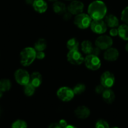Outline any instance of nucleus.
<instances>
[{
  "instance_id": "obj_29",
  "label": "nucleus",
  "mask_w": 128,
  "mask_h": 128,
  "mask_svg": "<svg viewBox=\"0 0 128 128\" xmlns=\"http://www.w3.org/2000/svg\"><path fill=\"white\" fill-rule=\"evenodd\" d=\"M105 88H104L102 85L100 84V85H98L97 86H96L95 89V91L97 94H102L104 91L105 90Z\"/></svg>"
},
{
  "instance_id": "obj_1",
  "label": "nucleus",
  "mask_w": 128,
  "mask_h": 128,
  "mask_svg": "<svg viewBox=\"0 0 128 128\" xmlns=\"http://www.w3.org/2000/svg\"><path fill=\"white\" fill-rule=\"evenodd\" d=\"M107 12L106 4L101 0H95L88 6L87 14L92 20H102Z\"/></svg>"
},
{
  "instance_id": "obj_9",
  "label": "nucleus",
  "mask_w": 128,
  "mask_h": 128,
  "mask_svg": "<svg viewBox=\"0 0 128 128\" xmlns=\"http://www.w3.org/2000/svg\"><path fill=\"white\" fill-rule=\"evenodd\" d=\"M90 29L92 31L97 34H102L106 32L107 30V26L105 21L102 20H92L90 24Z\"/></svg>"
},
{
  "instance_id": "obj_40",
  "label": "nucleus",
  "mask_w": 128,
  "mask_h": 128,
  "mask_svg": "<svg viewBox=\"0 0 128 128\" xmlns=\"http://www.w3.org/2000/svg\"><path fill=\"white\" fill-rule=\"evenodd\" d=\"M117 128V127H113V128Z\"/></svg>"
},
{
  "instance_id": "obj_30",
  "label": "nucleus",
  "mask_w": 128,
  "mask_h": 128,
  "mask_svg": "<svg viewBox=\"0 0 128 128\" xmlns=\"http://www.w3.org/2000/svg\"><path fill=\"white\" fill-rule=\"evenodd\" d=\"M45 53L43 51H36V58L38 60H43L45 58Z\"/></svg>"
},
{
  "instance_id": "obj_18",
  "label": "nucleus",
  "mask_w": 128,
  "mask_h": 128,
  "mask_svg": "<svg viewBox=\"0 0 128 128\" xmlns=\"http://www.w3.org/2000/svg\"><path fill=\"white\" fill-rule=\"evenodd\" d=\"M105 22L107 27L116 28L119 26V20L114 14H109L105 16Z\"/></svg>"
},
{
  "instance_id": "obj_22",
  "label": "nucleus",
  "mask_w": 128,
  "mask_h": 128,
  "mask_svg": "<svg viewBox=\"0 0 128 128\" xmlns=\"http://www.w3.org/2000/svg\"><path fill=\"white\" fill-rule=\"evenodd\" d=\"M11 88V82L8 79H2L0 80V91L6 92Z\"/></svg>"
},
{
  "instance_id": "obj_8",
  "label": "nucleus",
  "mask_w": 128,
  "mask_h": 128,
  "mask_svg": "<svg viewBox=\"0 0 128 128\" xmlns=\"http://www.w3.org/2000/svg\"><path fill=\"white\" fill-rule=\"evenodd\" d=\"M68 61L73 65H80L84 61V58L79 50H70L67 55Z\"/></svg>"
},
{
  "instance_id": "obj_31",
  "label": "nucleus",
  "mask_w": 128,
  "mask_h": 128,
  "mask_svg": "<svg viewBox=\"0 0 128 128\" xmlns=\"http://www.w3.org/2000/svg\"><path fill=\"white\" fill-rule=\"evenodd\" d=\"M109 34L111 36H116L118 35V30L115 28H112L109 31Z\"/></svg>"
},
{
  "instance_id": "obj_21",
  "label": "nucleus",
  "mask_w": 128,
  "mask_h": 128,
  "mask_svg": "<svg viewBox=\"0 0 128 128\" xmlns=\"http://www.w3.org/2000/svg\"><path fill=\"white\" fill-rule=\"evenodd\" d=\"M47 47L46 41L43 38L39 39L34 44V48L36 51H43Z\"/></svg>"
},
{
  "instance_id": "obj_26",
  "label": "nucleus",
  "mask_w": 128,
  "mask_h": 128,
  "mask_svg": "<svg viewBox=\"0 0 128 128\" xmlns=\"http://www.w3.org/2000/svg\"><path fill=\"white\" fill-rule=\"evenodd\" d=\"M11 128H27V123L23 120H18L12 124Z\"/></svg>"
},
{
  "instance_id": "obj_25",
  "label": "nucleus",
  "mask_w": 128,
  "mask_h": 128,
  "mask_svg": "<svg viewBox=\"0 0 128 128\" xmlns=\"http://www.w3.org/2000/svg\"><path fill=\"white\" fill-rule=\"evenodd\" d=\"M85 89H86V86L84 84L78 83L74 86V88H73V91H74L75 95H79L82 94L85 91Z\"/></svg>"
},
{
  "instance_id": "obj_32",
  "label": "nucleus",
  "mask_w": 128,
  "mask_h": 128,
  "mask_svg": "<svg viewBox=\"0 0 128 128\" xmlns=\"http://www.w3.org/2000/svg\"><path fill=\"white\" fill-rule=\"evenodd\" d=\"M101 51L102 50H100L99 48H97L95 46V48L94 47V49H93V51H92V54L95 55V56H98L99 54H100V51Z\"/></svg>"
},
{
  "instance_id": "obj_23",
  "label": "nucleus",
  "mask_w": 128,
  "mask_h": 128,
  "mask_svg": "<svg viewBox=\"0 0 128 128\" xmlns=\"http://www.w3.org/2000/svg\"><path fill=\"white\" fill-rule=\"evenodd\" d=\"M79 42L78 40L75 38H70L67 42V48L69 51L70 50H76L79 49Z\"/></svg>"
},
{
  "instance_id": "obj_11",
  "label": "nucleus",
  "mask_w": 128,
  "mask_h": 128,
  "mask_svg": "<svg viewBox=\"0 0 128 128\" xmlns=\"http://www.w3.org/2000/svg\"><path fill=\"white\" fill-rule=\"evenodd\" d=\"M84 4L82 1L73 0L67 7V11L72 15H77L82 13L84 11Z\"/></svg>"
},
{
  "instance_id": "obj_17",
  "label": "nucleus",
  "mask_w": 128,
  "mask_h": 128,
  "mask_svg": "<svg viewBox=\"0 0 128 128\" xmlns=\"http://www.w3.org/2000/svg\"><path fill=\"white\" fill-rule=\"evenodd\" d=\"M53 10L56 14L63 15L67 11V8L63 2L57 1L53 4Z\"/></svg>"
},
{
  "instance_id": "obj_36",
  "label": "nucleus",
  "mask_w": 128,
  "mask_h": 128,
  "mask_svg": "<svg viewBox=\"0 0 128 128\" xmlns=\"http://www.w3.org/2000/svg\"><path fill=\"white\" fill-rule=\"evenodd\" d=\"M64 128H77V127H75V126H73V125H67V126H65Z\"/></svg>"
},
{
  "instance_id": "obj_5",
  "label": "nucleus",
  "mask_w": 128,
  "mask_h": 128,
  "mask_svg": "<svg viewBox=\"0 0 128 128\" xmlns=\"http://www.w3.org/2000/svg\"><path fill=\"white\" fill-rule=\"evenodd\" d=\"M56 95L59 100L63 102H69L72 100L74 98V94L73 89L67 86H63L60 88L56 92Z\"/></svg>"
},
{
  "instance_id": "obj_3",
  "label": "nucleus",
  "mask_w": 128,
  "mask_h": 128,
  "mask_svg": "<svg viewBox=\"0 0 128 128\" xmlns=\"http://www.w3.org/2000/svg\"><path fill=\"white\" fill-rule=\"evenodd\" d=\"M92 20L88 14L82 13L76 15L74 18V22L77 27L81 30H85L90 26Z\"/></svg>"
},
{
  "instance_id": "obj_34",
  "label": "nucleus",
  "mask_w": 128,
  "mask_h": 128,
  "mask_svg": "<svg viewBox=\"0 0 128 128\" xmlns=\"http://www.w3.org/2000/svg\"><path fill=\"white\" fill-rule=\"evenodd\" d=\"M58 123L60 124V125L61 126V127L62 128H64L65 127V126H67L68 125L67 122V121H65V120H60V121H59Z\"/></svg>"
},
{
  "instance_id": "obj_6",
  "label": "nucleus",
  "mask_w": 128,
  "mask_h": 128,
  "mask_svg": "<svg viewBox=\"0 0 128 128\" xmlns=\"http://www.w3.org/2000/svg\"><path fill=\"white\" fill-rule=\"evenodd\" d=\"M113 40L107 35H101L96 39L95 41V46L99 48L100 50H106L112 46Z\"/></svg>"
},
{
  "instance_id": "obj_15",
  "label": "nucleus",
  "mask_w": 128,
  "mask_h": 128,
  "mask_svg": "<svg viewBox=\"0 0 128 128\" xmlns=\"http://www.w3.org/2000/svg\"><path fill=\"white\" fill-rule=\"evenodd\" d=\"M102 96L106 103L112 104L115 100V94L110 88H105L104 92L102 93Z\"/></svg>"
},
{
  "instance_id": "obj_39",
  "label": "nucleus",
  "mask_w": 128,
  "mask_h": 128,
  "mask_svg": "<svg viewBox=\"0 0 128 128\" xmlns=\"http://www.w3.org/2000/svg\"><path fill=\"white\" fill-rule=\"evenodd\" d=\"M48 1H50V2H56L58 0H48Z\"/></svg>"
},
{
  "instance_id": "obj_24",
  "label": "nucleus",
  "mask_w": 128,
  "mask_h": 128,
  "mask_svg": "<svg viewBox=\"0 0 128 128\" xmlns=\"http://www.w3.org/2000/svg\"><path fill=\"white\" fill-rule=\"evenodd\" d=\"M35 88L29 82L26 85L24 86V93L27 96H31L34 94L35 92Z\"/></svg>"
},
{
  "instance_id": "obj_2",
  "label": "nucleus",
  "mask_w": 128,
  "mask_h": 128,
  "mask_svg": "<svg viewBox=\"0 0 128 128\" xmlns=\"http://www.w3.org/2000/svg\"><path fill=\"white\" fill-rule=\"evenodd\" d=\"M36 51L34 48H25L20 54V62L23 66H28L33 63L36 59Z\"/></svg>"
},
{
  "instance_id": "obj_7",
  "label": "nucleus",
  "mask_w": 128,
  "mask_h": 128,
  "mask_svg": "<svg viewBox=\"0 0 128 128\" xmlns=\"http://www.w3.org/2000/svg\"><path fill=\"white\" fill-rule=\"evenodd\" d=\"M15 78L18 84L24 86L30 82V75L25 70L18 69L15 72Z\"/></svg>"
},
{
  "instance_id": "obj_13",
  "label": "nucleus",
  "mask_w": 128,
  "mask_h": 128,
  "mask_svg": "<svg viewBox=\"0 0 128 128\" xmlns=\"http://www.w3.org/2000/svg\"><path fill=\"white\" fill-rule=\"evenodd\" d=\"M77 118L81 120L87 119L90 114V111L87 106H80L77 108L74 111Z\"/></svg>"
},
{
  "instance_id": "obj_37",
  "label": "nucleus",
  "mask_w": 128,
  "mask_h": 128,
  "mask_svg": "<svg viewBox=\"0 0 128 128\" xmlns=\"http://www.w3.org/2000/svg\"><path fill=\"white\" fill-rule=\"evenodd\" d=\"M125 50H126V51H127L128 52V43H127L126 45H125Z\"/></svg>"
},
{
  "instance_id": "obj_16",
  "label": "nucleus",
  "mask_w": 128,
  "mask_h": 128,
  "mask_svg": "<svg viewBox=\"0 0 128 128\" xmlns=\"http://www.w3.org/2000/svg\"><path fill=\"white\" fill-rule=\"evenodd\" d=\"M30 83L34 87L38 88L42 83V76L39 72L35 71L30 75Z\"/></svg>"
},
{
  "instance_id": "obj_19",
  "label": "nucleus",
  "mask_w": 128,
  "mask_h": 128,
  "mask_svg": "<svg viewBox=\"0 0 128 128\" xmlns=\"http://www.w3.org/2000/svg\"><path fill=\"white\" fill-rule=\"evenodd\" d=\"M118 35L123 40L128 41V25L123 24L118 27Z\"/></svg>"
},
{
  "instance_id": "obj_10",
  "label": "nucleus",
  "mask_w": 128,
  "mask_h": 128,
  "mask_svg": "<svg viewBox=\"0 0 128 128\" xmlns=\"http://www.w3.org/2000/svg\"><path fill=\"white\" fill-rule=\"evenodd\" d=\"M115 83V76L109 71H105L100 76V84L105 88H110Z\"/></svg>"
},
{
  "instance_id": "obj_12",
  "label": "nucleus",
  "mask_w": 128,
  "mask_h": 128,
  "mask_svg": "<svg viewBox=\"0 0 128 128\" xmlns=\"http://www.w3.org/2000/svg\"><path fill=\"white\" fill-rule=\"evenodd\" d=\"M119 56V52L116 48H109L105 50L104 54V58L106 61H115L118 59Z\"/></svg>"
},
{
  "instance_id": "obj_27",
  "label": "nucleus",
  "mask_w": 128,
  "mask_h": 128,
  "mask_svg": "<svg viewBox=\"0 0 128 128\" xmlns=\"http://www.w3.org/2000/svg\"><path fill=\"white\" fill-rule=\"evenodd\" d=\"M120 18H121V20L124 23L128 25V6L125 7L122 10L121 12Z\"/></svg>"
},
{
  "instance_id": "obj_35",
  "label": "nucleus",
  "mask_w": 128,
  "mask_h": 128,
  "mask_svg": "<svg viewBox=\"0 0 128 128\" xmlns=\"http://www.w3.org/2000/svg\"><path fill=\"white\" fill-rule=\"evenodd\" d=\"M34 0H25V2L27 4H33V2Z\"/></svg>"
},
{
  "instance_id": "obj_38",
  "label": "nucleus",
  "mask_w": 128,
  "mask_h": 128,
  "mask_svg": "<svg viewBox=\"0 0 128 128\" xmlns=\"http://www.w3.org/2000/svg\"><path fill=\"white\" fill-rule=\"evenodd\" d=\"M3 92H2L1 91H0V98H1L3 96Z\"/></svg>"
},
{
  "instance_id": "obj_28",
  "label": "nucleus",
  "mask_w": 128,
  "mask_h": 128,
  "mask_svg": "<svg viewBox=\"0 0 128 128\" xmlns=\"http://www.w3.org/2000/svg\"><path fill=\"white\" fill-rule=\"evenodd\" d=\"M95 128H109V125L105 120H100L95 124Z\"/></svg>"
},
{
  "instance_id": "obj_33",
  "label": "nucleus",
  "mask_w": 128,
  "mask_h": 128,
  "mask_svg": "<svg viewBox=\"0 0 128 128\" xmlns=\"http://www.w3.org/2000/svg\"><path fill=\"white\" fill-rule=\"evenodd\" d=\"M48 128H62L61 127V126H60L59 123H57V122H53V123H51V124L49 125Z\"/></svg>"
},
{
  "instance_id": "obj_14",
  "label": "nucleus",
  "mask_w": 128,
  "mask_h": 128,
  "mask_svg": "<svg viewBox=\"0 0 128 128\" xmlns=\"http://www.w3.org/2000/svg\"><path fill=\"white\" fill-rule=\"evenodd\" d=\"M32 6L38 13H44L48 9L47 2L45 0H34Z\"/></svg>"
},
{
  "instance_id": "obj_41",
  "label": "nucleus",
  "mask_w": 128,
  "mask_h": 128,
  "mask_svg": "<svg viewBox=\"0 0 128 128\" xmlns=\"http://www.w3.org/2000/svg\"><path fill=\"white\" fill-rule=\"evenodd\" d=\"M67 1H73V0H67Z\"/></svg>"
},
{
  "instance_id": "obj_20",
  "label": "nucleus",
  "mask_w": 128,
  "mask_h": 128,
  "mask_svg": "<svg viewBox=\"0 0 128 128\" xmlns=\"http://www.w3.org/2000/svg\"><path fill=\"white\" fill-rule=\"evenodd\" d=\"M94 49L92 43L89 40H85L82 41L81 43V50L82 52L85 54H92Z\"/></svg>"
},
{
  "instance_id": "obj_4",
  "label": "nucleus",
  "mask_w": 128,
  "mask_h": 128,
  "mask_svg": "<svg viewBox=\"0 0 128 128\" xmlns=\"http://www.w3.org/2000/svg\"><path fill=\"white\" fill-rule=\"evenodd\" d=\"M84 62L85 66L92 71L98 70L101 66V61L99 58L92 54L87 55L84 58Z\"/></svg>"
}]
</instances>
